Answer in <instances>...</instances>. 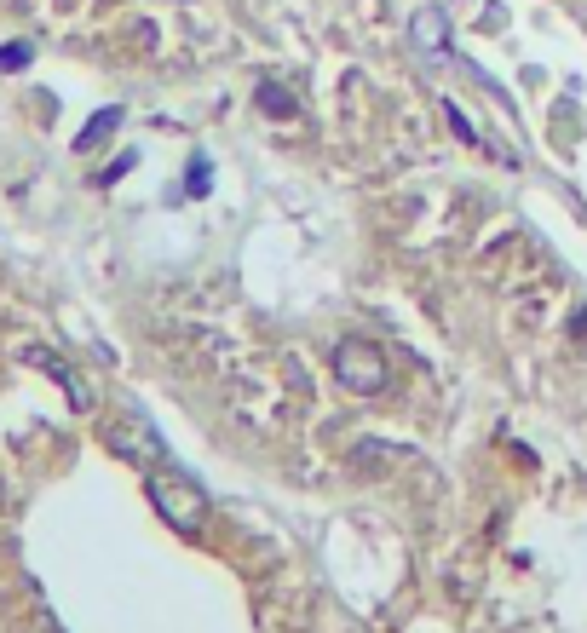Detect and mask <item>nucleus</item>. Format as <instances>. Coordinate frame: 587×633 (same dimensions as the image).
<instances>
[{"instance_id":"nucleus-2","label":"nucleus","mask_w":587,"mask_h":633,"mask_svg":"<svg viewBox=\"0 0 587 633\" xmlns=\"http://www.w3.org/2000/svg\"><path fill=\"white\" fill-rule=\"evenodd\" d=\"M334 380H340L352 398L386 392V357H380L375 340H340V346H334Z\"/></svg>"},{"instance_id":"nucleus-9","label":"nucleus","mask_w":587,"mask_h":633,"mask_svg":"<svg viewBox=\"0 0 587 633\" xmlns=\"http://www.w3.org/2000/svg\"><path fill=\"white\" fill-rule=\"evenodd\" d=\"M444 116H449V127H455V139H467V144H484V139H478V127H472V121L461 116V104H444Z\"/></svg>"},{"instance_id":"nucleus-7","label":"nucleus","mask_w":587,"mask_h":633,"mask_svg":"<svg viewBox=\"0 0 587 633\" xmlns=\"http://www.w3.org/2000/svg\"><path fill=\"white\" fill-rule=\"evenodd\" d=\"M254 98H259V110H265V116H294V98L282 93V87H271V81H265Z\"/></svg>"},{"instance_id":"nucleus-5","label":"nucleus","mask_w":587,"mask_h":633,"mask_svg":"<svg viewBox=\"0 0 587 633\" xmlns=\"http://www.w3.org/2000/svg\"><path fill=\"white\" fill-rule=\"evenodd\" d=\"M116 127H121V104H110V110H98V116L87 121L81 133H75V150H81V156H87V150H98V144L110 139Z\"/></svg>"},{"instance_id":"nucleus-6","label":"nucleus","mask_w":587,"mask_h":633,"mask_svg":"<svg viewBox=\"0 0 587 633\" xmlns=\"http://www.w3.org/2000/svg\"><path fill=\"white\" fill-rule=\"evenodd\" d=\"M208 190H213L208 156H190V167H185V196H208Z\"/></svg>"},{"instance_id":"nucleus-1","label":"nucleus","mask_w":587,"mask_h":633,"mask_svg":"<svg viewBox=\"0 0 587 633\" xmlns=\"http://www.w3.org/2000/svg\"><path fill=\"white\" fill-rule=\"evenodd\" d=\"M144 490H150V507L162 513L167 530H179V536H196L202 524H208V490L190 478L173 455L156 461V467H144Z\"/></svg>"},{"instance_id":"nucleus-11","label":"nucleus","mask_w":587,"mask_h":633,"mask_svg":"<svg viewBox=\"0 0 587 633\" xmlns=\"http://www.w3.org/2000/svg\"><path fill=\"white\" fill-rule=\"evenodd\" d=\"M570 329H576V340H587V311L576 317V323H570Z\"/></svg>"},{"instance_id":"nucleus-4","label":"nucleus","mask_w":587,"mask_h":633,"mask_svg":"<svg viewBox=\"0 0 587 633\" xmlns=\"http://www.w3.org/2000/svg\"><path fill=\"white\" fill-rule=\"evenodd\" d=\"M24 363H35V369H47V375L58 380L64 392H70V403H75V409H87V403H93V392L81 386V375H75V369H70V363H64V357L41 352V346H24Z\"/></svg>"},{"instance_id":"nucleus-10","label":"nucleus","mask_w":587,"mask_h":633,"mask_svg":"<svg viewBox=\"0 0 587 633\" xmlns=\"http://www.w3.org/2000/svg\"><path fill=\"white\" fill-rule=\"evenodd\" d=\"M133 162H139V150H121L116 162H110V167H104V173H98V185H116L121 173H133Z\"/></svg>"},{"instance_id":"nucleus-3","label":"nucleus","mask_w":587,"mask_h":633,"mask_svg":"<svg viewBox=\"0 0 587 633\" xmlns=\"http://www.w3.org/2000/svg\"><path fill=\"white\" fill-rule=\"evenodd\" d=\"M409 35H415V47H421L426 58H444L449 52V12L444 6H421V12L409 18Z\"/></svg>"},{"instance_id":"nucleus-8","label":"nucleus","mask_w":587,"mask_h":633,"mask_svg":"<svg viewBox=\"0 0 587 633\" xmlns=\"http://www.w3.org/2000/svg\"><path fill=\"white\" fill-rule=\"evenodd\" d=\"M29 58H35V47H29V41H12V47H0V70H24Z\"/></svg>"}]
</instances>
